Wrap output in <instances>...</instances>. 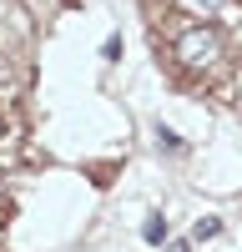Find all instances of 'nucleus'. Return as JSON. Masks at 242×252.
<instances>
[{"label": "nucleus", "mask_w": 242, "mask_h": 252, "mask_svg": "<svg viewBox=\"0 0 242 252\" xmlns=\"http://www.w3.org/2000/svg\"><path fill=\"white\" fill-rule=\"evenodd\" d=\"M172 252H187V242H172Z\"/></svg>", "instance_id": "nucleus-6"}, {"label": "nucleus", "mask_w": 242, "mask_h": 252, "mask_svg": "<svg viewBox=\"0 0 242 252\" xmlns=\"http://www.w3.org/2000/svg\"><path fill=\"white\" fill-rule=\"evenodd\" d=\"M156 141L167 146V152H182V136H177V131H167V126H156Z\"/></svg>", "instance_id": "nucleus-4"}, {"label": "nucleus", "mask_w": 242, "mask_h": 252, "mask_svg": "<svg viewBox=\"0 0 242 252\" xmlns=\"http://www.w3.org/2000/svg\"><path fill=\"white\" fill-rule=\"evenodd\" d=\"M192 237H197V242H202V237H217V222H212V217H207V222H197V232H192Z\"/></svg>", "instance_id": "nucleus-5"}, {"label": "nucleus", "mask_w": 242, "mask_h": 252, "mask_svg": "<svg viewBox=\"0 0 242 252\" xmlns=\"http://www.w3.org/2000/svg\"><path fill=\"white\" fill-rule=\"evenodd\" d=\"M177 5L187 10V15H217L222 5H227V0H177Z\"/></svg>", "instance_id": "nucleus-2"}, {"label": "nucleus", "mask_w": 242, "mask_h": 252, "mask_svg": "<svg viewBox=\"0 0 242 252\" xmlns=\"http://www.w3.org/2000/svg\"><path fill=\"white\" fill-rule=\"evenodd\" d=\"M172 61L187 76H202V81H217L222 71L232 66V51H227V35H222L212 20H187V26L172 31Z\"/></svg>", "instance_id": "nucleus-1"}, {"label": "nucleus", "mask_w": 242, "mask_h": 252, "mask_svg": "<svg viewBox=\"0 0 242 252\" xmlns=\"http://www.w3.org/2000/svg\"><path fill=\"white\" fill-rule=\"evenodd\" d=\"M141 237H147V242H167V217H147Z\"/></svg>", "instance_id": "nucleus-3"}]
</instances>
